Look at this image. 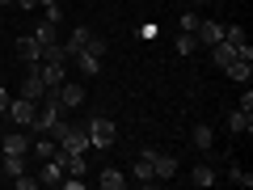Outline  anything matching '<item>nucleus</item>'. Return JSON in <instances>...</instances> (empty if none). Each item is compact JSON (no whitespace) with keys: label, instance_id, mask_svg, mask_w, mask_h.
I'll return each mask as SVG.
<instances>
[{"label":"nucleus","instance_id":"2f4dec72","mask_svg":"<svg viewBox=\"0 0 253 190\" xmlns=\"http://www.w3.org/2000/svg\"><path fill=\"white\" fill-rule=\"evenodd\" d=\"M38 4H42V9H46V4H59V0H38Z\"/></svg>","mask_w":253,"mask_h":190},{"label":"nucleus","instance_id":"6ab92c4d","mask_svg":"<svg viewBox=\"0 0 253 190\" xmlns=\"http://www.w3.org/2000/svg\"><path fill=\"white\" fill-rule=\"evenodd\" d=\"M211 59H215L219 68H228V63L236 59V47H232V43H224V38H219V43L211 47Z\"/></svg>","mask_w":253,"mask_h":190},{"label":"nucleus","instance_id":"bb28decb","mask_svg":"<svg viewBox=\"0 0 253 190\" xmlns=\"http://www.w3.org/2000/svg\"><path fill=\"white\" fill-rule=\"evenodd\" d=\"M228 178H232L236 186H253V178H249V173H245V169H236V165H232V173H228Z\"/></svg>","mask_w":253,"mask_h":190},{"label":"nucleus","instance_id":"4be33fe9","mask_svg":"<svg viewBox=\"0 0 253 190\" xmlns=\"http://www.w3.org/2000/svg\"><path fill=\"white\" fill-rule=\"evenodd\" d=\"M34 38L38 43H59V21H38V30H34Z\"/></svg>","mask_w":253,"mask_h":190},{"label":"nucleus","instance_id":"4468645a","mask_svg":"<svg viewBox=\"0 0 253 190\" xmlns=\"http://www.w3.org/2000/svg\"><path fill=\"white\" fill-rule=\"evenodd\" d=\"M30 144H34V140H30L26 131H13V136L0 140V148H4V152H17V156H26V152H30Z\"/></svg>","mask_w":253,"mask_h":190},{"label":"nucleus","instance_id":"0eeeda50","mask_svg":"<svg viewBox=\"0 0 253 190\" xmlns=\"http://www.w3.org/2000/svg\"><path fill=\"white\" fill-rule=\"evenodd\" d=\"M17 59H21V63H38V59H42V43H38L34 34L17 38Z\"/></svg>","mask_w":253,"mask_h":190},{"label":"nucleus","instance_id":"dca6fc26","mask_svg":"<svg viewBox=\"0 0 253 190\" xmlns=\"http://www.w3.org/2000/svg\"><path fill=\"white\" fill-rule=\"evenodd\" d=\"M72 55H68V47L63 43H42V59L38 63H68Z\"/></svg>","mask_w":253,"mask_h":190},{"label":"nucleus","instance_id":"412c9836","mask_svg":"<svg viewBox=\"0 0 253 190\" xmlns=\"http://www.w3.org/2000/svg\"><path fill=\"white\" fill-rule=\"evenodd\" d=\"M190 182H194V186H215V169H211V165H194V169H190Z\"/></svg>","mask_w":253,"mask_h":190},{"label":"nucleus","instance_id":"f03ea898","mask_svg":"<svg viewBox=\"0 0 253 190\" xmlns=\"http://www.w3.org/2000/svg\"><path fill=\"white\" fill-rule=\"evenodd\" d=\"M59 148H63V152H89V127H84V123H72V127H68V136H63L59 140Z\"/></svg>","mask_w":253,"mask_h":190},{"label":"nucleus","instance_id":"c756f323","mask_svg":"<svg viewBox=\"0 0 253 190\" xmlns=\"http://www.w3.org/2000/svg\"><path fill=\"white\" fill-rule=\"evenodd\" d=\"M4 106H9V93H4V85H0V114H4Z\"/></svg>","mask_w":253,"mask_h":190},{"label":"nucleus","instance_id":"423d86ee","mask_svg":"<svg viewBox=\"0 0 253 190\" xmlns=\"http://www.w3.org/2000/svg\"><path fill=\"white\" fill-rule=\"evenodd\" d=\"M194 38H199V47H215L219 38H224V26H219V21H199V26H194Z\"/></svg>","mask_w":253,"mask_h":190},{"label":"nucleus","instance_id":"393cba45","mask_svg":"<svg viewBox=\"0 0 253 190\" xmlns=\"http://www.w3.org/2000/svg\"><path fill=\"white\" fill-rule=\"evenodd\" d=\"M199 51V38H194V30H181L177 34V55H194Z\"/></svg>","mask_w":253,"mask_h":190},{"label":"nucleus","instance_id":"b1692460","mask_svg":"<svg viewBox=\"0 0 253 190\" xmlns=\"http://www.w3.org/2000/svg\"><path fill=\"white\" fill-rule=\"evenodd\" d=\"M0 169L9 173V178H17V173H26V156H17V152H4V161H0Z\"/></svg>","mask_w":253,"mask_h":190},{"label":"nucleus","instance_id":"f8f14e48","mask_svg":"<svg viewBox=\"0 0 253 190\" xmlns=\"http://www.w3.org/2000/svg\"><path fill=\"white\" fill-rule=\"evenodd\" d=\"M152 173H156V182H169L173 173H177V161L165 156V152H152Z\"/></svg>","mask_w":253,"mask_h":190},{"label":"nucleus","instance_id":"cd10ccee","mask_svg":"<svg viewBox=\"0 0 253 190\" xmlns=\"http://www.w3.org/2000/svg\"><path fill=\"white\" fill-rule=\"evenodd\" d=\"M42 17H46V21H63V9H59V4H46Z\"/></svg>","mask_w":253,"mask_h":190},{"label":"nucleus","instance_id":"72a5a7b5","mask_svg":"<svg viewBox=\"0 0 253 190\" xmlns=\"http://www.w3.org/2000/svg\"><path fill=\"white\" fill-rule=\"evenodd\" d=\"M194 4H207V0H194Z\"/></svg>","mask_w":253,"mask_h":190},{"label":"nucleus","instance_id":"aec40b11","mask_svg":"<svg viewBox=\"0 0 253 190\" xmlns=\"http://www.w3.org/2000/svg\"><path fill=\"white\" fill-rule=\"evenodd\" d=\"M55 148H59V144H55V140H51V136H38V140H34V144H30V152H34V156H38V161H51V156H55Z\"/></svg>","mask_w":253,"mask_h":190},{"label":"nucleus","instance_id":"ddd939ff","mask_svg":"<svg viewBox=\"0 0 253 190\" xmlns=\"http://www.w3.org/2000/svg\"><path fill=\"white\" fill-rule=\"evenodd\" d=\"M190 144L199 148V152H211V144H215V131H211V123H199L194 131H190Z\"/></svg>","mask_w":253,"mask_h":190},{"label":"nucleus","instance_id":"a878e982","mask_svg":"<svg viewBox=\"0 0 253 190\" xmlns=\"http://www.w3.org/2000/svg\"><path fill=\"white\" fill-rule=\"evenodd\" d=\"M81 51H89V55H97V59H106V51H110V43H106V38H97V34H93L89 43L81 47Z\"/></svg>","mask_w":253,"mask_h":190},{"label":"nucleus","instance_id":"2eb2a0df","mask_svg":"<svg viewBox=\"0 0 253 190\" xmlns=\"http://www.w3.org/2000/svg\"><path fill=\"white\" fill-rule=\"evenodd\" d=\"M42 93H46V85H42V76H38V72H30L26 81H21V97H30V101H42Z\"/></svg>","mask_w":253,"mask_h":190},{"label":"nucleus","instance_id":"f3484780","mask_svg":"<svg viewBox=\"0 0 253 190\" xmlns=\"http://www.w3.org/2000/svg\"><path fill=\"white\" fill-rule=\"evenodd\" d=\"M97 186H101V190H123V186H126V178H123L118 169H110V165H106V169L97 173Z\"/></svg>","mask_w":253,"mask_h":190},{"label":"nucleus","instance_id":"6e6552de","mask_svg":"<svg viewBox=\"0 0 253 190\" xmlns=\"http://www.w3.org/2000/svg\"><path fill=\"white\" fill-rule=\"evenodd\" d=\"M34 72L42 76V85H46V89H59V85L68 81V76H63V63H38Z\"/></svg>","mask_w":253,"mask_h":190},{"label":"nucleus","instance_id":"9b49d317","mask_svg":"<svg viewBox=\"0 0 253 190\" xmlns=\"http://www.w3.org/2000/svg\"><path fill=\"white\" fill-rule=\"evenodd\" d=\"M42 169H38V186H63V169L59 161H38Z\"/></svg>","mask_w":253,"mask_h":190},{"label":"nucleus","instance_id":"a211bd4d","mask_svg":"<svg viewBox=\"0 0 253 190\" xmlns=\"http://www.w3.org/2000/svg\"><path fill=\"white\" fill-rule=\"evenodd\" d=\"M72 59H76V68H81L84 76H97L101 72V59H97V55H89V51H76Z\"/></svg>","mask_w":253,"mask_h":190},{"label":"nucleus","instance_id":"20e7f679","mask_svg":"<svg viewBox=\"0 0 253 190\" xmlns=\"http://www.w3.org/2000/svg\"><path fill=\"white\" fill-rule=\"evenodd\" d=\"M131 178H135L139 186H156V173H152V148H144V152L135 156V169H131Z\"/></svg>","mask_w":253,"mask_h":190},{"label":"nucleus","instance_id":"f257e3e1","mask_svg":"<svg viewBox=\"0 0 253 190\" xmlns=\"http://www.w3.org/2000/svg\"><path fill=\"white\" fill-rule=\"evenodd\" d=\"M84 127H89V144H93V148H114L118 127L110 123V118H101V114H97V118H89Z\"/></svg>","mask_w":253,"mask_h":190},{"label":"nucleus","instance_id":"9d476101","mask_svg":"<svg viewBox=\"0 0 253 190\" xmlns=\"http://www.w3.org/2000/svg\"><path fill=\"white\" fill-rule=\"evenodd\" d=\"M224 72H228V76H232V81H236V85H249V81H253V59H241V55H236V59H232V63H228Z\"/></svg>","mask_w":253,"mask_h":190},{"label":"nucleus","instance_id":"473e14b6","mask_svg":"<svg viewBox=\"0 0 253 190\" xmlns=\"http://www.w3.org/2000/svg\"><path fill=\"white\" fill-rule=\"evenodd\" d=\"M4 4H9V0H0V9H4Z\"/></svg>","mask_w":253,"mask_h":190},{"label":"nucleus","instance_id":"39448f33","mask_svg":"<svg viewBox=\"0 0 253 190\" xmlns=\"http://www.w3.org/2000/svg\"><path fill=\"white\" fill-rule=\"evenodd\" d=\"M59 101H63V110H76V106H84V85H76V81H63V85H59Z\"/></svg>","mask_w":253,"mask_h":190},{"label":"nucleus","instance_id":"1a4fd4ad","mask_svg":"<svg viewBox=\"0 0 253 190\" xmlns=\"http://www.w3.org/2000/svg\"><path fill=\"white\" fill-rule=\"evenodd\" d=\"M228 131H232V136H241V131L249 136V131H253V110H241V106H236L232 114H228Z\"/></svg>","mask_w":253,"mask_h":190},{"label":"nucleus","instance_id":"c85d7f7f","mask_svg":"<svg viewBox=\"0 0 253 190\" xmlns=\"http://www.w3.org/2000/svg\"><path fill=\"white\" fill-rule=\"evenodd\" d=\"M17 190H38V178H26V173H17Z\"/></svg>","mask_w":253,"mask_h":190},{"label":"nucleus","instance_id":"7ed1b4c3","mask_svg":"<svg viewBox=\"0 0 253 190\" xmlns=\"http://www.w3.org/2000/svg\"><path fill=\"white\" fill-rule=\"evenodd\" d=\"M34 110H38V101H30V97H13L9 106H4V114H9L17 127H30V123H34Z\"/></svg>","mask_w":253,"mask_h":190},{"label":"nucleus","instance_id":"5701e85b","mask_svg":"<svg viewBox=\"0 0 253 190\" xmlns=\"http://www.w3.org/2000/svg\"><path fill=\"white\" fill-rule=\"evenodd\" d=\"M89 38H93V30H89V26H76V30H72V38L63 43V47H68V55H76L84 43H89Z\"/></svg>","mask_w":253,"mask_h":190},{"label":"nucleus","instance_id":"7c9ffc66","mask_svg":"<svg viewBox=\"0 0 253 190\" xmlns=\"http://www.w3.org/2000/svg\"><path fill=\"white\" fill-rule=\"evenodd\" d=\"M17 4L21 9H38V0H17Z\"/></svg>","mask_w":253,"mask_h":190}]
</instances>
